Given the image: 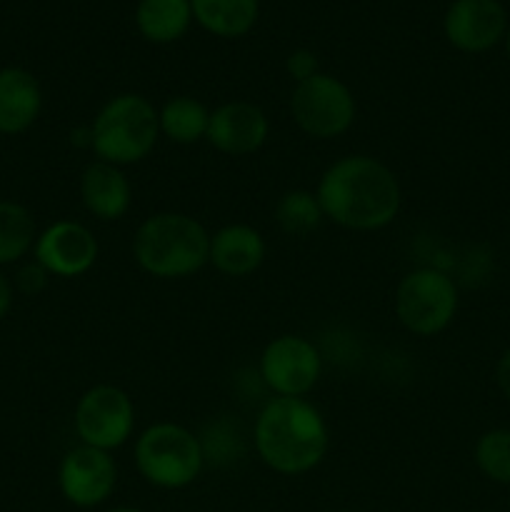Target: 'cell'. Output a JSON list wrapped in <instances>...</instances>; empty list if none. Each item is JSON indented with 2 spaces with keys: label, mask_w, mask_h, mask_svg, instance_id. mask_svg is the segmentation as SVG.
<instances>
[{
  "label": "cell",
  "mask_w": 510,
  "mask_h": 512,
  "mask_svg": "<svg viewBox=\"0 0 510 512\" xmlns=\"http://www.w3.org/2000/svg\"><path fill=\"white\" fill-rule=\"evenodd\" d=\"M105 512H145L143 508H135V505H115V508L105 510Z\"/></svg>",
  "instance_id": "27"
},
{
  "label": "cell",
  "mask_w": 510,
  "mask_h": 512,
  "mask_svg": "<svg viewBox=\"0 0 510 512\" xmlns=\"http://www.w3.org/2000/svg\"><path fill=\"white\" fill-rule=\"evenodd\" d=\"M285 73L293 78V83H303V80L313 78L320 73L318 55L308 48H298L285 58Z\"/></svg>",
  "instance_id": "23"
},
{
  "label": "cell",
  "mask_w": 510,
  "mask_h": 512,
  "mask_svg": "<svg viewBox=\"0 0 510 512\" xmlns=\"http://www.w3.org/2000/svg\"><path fill=\"white\" fill-rule=\"evenodd\" d=\"M508 13L500 0H453L445 10L443 33L460 53H485L508 33Z\"/></svg>",
  "instance_id": "12"
},
{
  "label": "cell",
  "mask_w": 510,
  "mask_h": 512,
  "mask_svg": "<svg viewBox=\"0 0 510 512\" xmlns=\"http://www.w3.org/2000/svg\"><path fill=\"white\" fill-rule=\"evenodd\" d=\"M495 383H498L500 393L510 400V348L500 355L498 365H495Z\"/></svg>",
  "instance_id": "25"
},
{
  "label": "cell",
  "mask_w": 510,
  "mask_h": 512,
  "mask_svg": "<svg viewBox=\"0 0 510 512\" xmlns=\"http://www.w3.org/2000/svg\"><path fill=\"white\" fill-rule=\"evenodd\" d=\"M115 488H118V465L113 453L78 445L60 460L58 490L65 503L73 508H100L113 498Z\"/></svg>",
  "instance_id": "10"
},
{
  "label": "cell",
  "mask_w": 510,
  "mask_h": 512,
  "mask_svg": "<svg viewBox=\"0 0 510 512\" xmlns=\"http://www.w3.org/2000/svg\"><path fill=\"white\" fill-rule=\"evenodd\" d=\"M98 240L88 225L78 220H55L40 230L33 245V258L55 278H80L98 260Z\"/></svg>",
  "instance_id": "11"
},
{
  "label": "cell",
  "mask_w": 510,
  "mask_h": 512,
  "mask_svg": "<svg viewBox=\"0 0 510 512\" xmlns=\"http://www.w3.org/2000/svg\"><path fill=\"white\" fill-rule=\"evenodd\" d=\"M268 245L263 233L248 223H228L210 233L208 265L225 278H248L265 263Z\"/></svg>",
  "instance_id": "14"
},
{
  "label": "cell",
  "mask_w": 510,
  "mask_h": 512,
  "mask_svg": "<svg viewBox=\"0 0 510 512\" xmlns=\"http://www.w3.org/2000/svg\"><path fill=\"white\" fill-rule=\"evenodd\" d=\"M13 298H15V285L10 283L8 275L0 270V320L10 313L13 308Z\"/></svg>",
  "instance_id": "26"
},
{
  "label": "cell",
  "mask_w": 510,
  "mask_h": 512,
  "mask_svg": "<svg viewBox=\"0 0 510 512\" xmlns=\"http://www.w3.org/2000/svg\"><path fill=\"white\" fill-rule=\"evenodd\" d=\"M323 220L325 215L313 190L293 188L275 203V223L290 238H308L323 225Z\"/></svg>",
  "instance_id": "21"
},
{
  "label": "cell",
  "mask_w": 510,
  "mask_h": 512,
  "mask_svg": "<svg viewBox=\"0 0 510 512\" xmlns=\"http://www.w3.org/2000/svg\"><path fill=\"white\" fill-rule=\"evenodd\" d=\"M88 128L95 158L125 168L148 158L158 145V108L140 93H120L100 105Z\"/></svg>",
  "instance_id": "4"
},
{
  "label": "cell",
  "mask_w": 510,
  "mask_h": 512,
  "mask_svg": "<svg viewBox=\"0 0 510 512\" xmlns=\"http://www.w3.org/2000/svg\"><path fill=\"white\" fill-rule=\"evenodd\" d=\"M325 220L353 233H375L395 223L403 205L400 180L373 155H343L323 170L315 188Z\"/></svg>",
  "instance_id": "1"
},
{
  "label": "cell",
  "mask_w": 510,
  "mask_h": 512,
  "mask_svg": "<svg viewBox=\"0 0 510 512\" xmlns=\"http://www.w3.org/2000/svg\"><path fill=\"white\" fill-rule=\"evenodd\" d=\"M355 115H358V103L353 90L323 70L303 83H295L290 93V118L308 138H340L353 128Z\"/></svg>",
  "instance_id": "7"
},
{
  "label": "cell",
  "mask_w": 510,
  "mask_h": 512,
  "mask_svg": "<svg viewBox=\"0 0 510 512\" xmlns=\"http://www.w3.org/2000/svg\"><path fill=\"white\" fill-rule=\"evenodd\" d=\"M80 200L93 218L113 223L130 210L133 185H130L123 168L95 158L80 173Z\"/></svg>",
  "instance_id": "15"
},
{
  "label": "cell",
  "mask_w": 510,
  "mask_h": 512,
  "mask_svg": "<svg viewBox=\"0 0 510 512\" xmlns=\"http://www.w3.org/2000/svg\"><path fill=\"white\" fill-rule=\"evenodd\" d=\"M43 110V88L30 70L0 68V135H20L35 125Z\"/></svg>",
  "instance_id": "16"
},
{
  "label": "cell",
  "mask_w": 510,
  "mask_h": 512,
  "mask_svg": "<svg viewBox=\"0 0 510 512\" xmlns=\"http://www.w3.org/2000/svg\"><path fill=\"white\" fill-rule=\"evenodd\" d=\"M210 110L193 95H173L158 108L160 135L175 145H195L208 135Z\"/></svg>",
  "instance_id": "19"
},
{
  "label": "cell",
  "mask_w": 510,
  "mask_h": 512,
  "mask_svg": "<svg viewBox=\"0 0 510 512\" xmlns=\"http://www.w3.org/2000/svg\"><path fill=\"white\" fill-rule=\"evenodd\" d=\"M270 120L260 105L250 100H228L210 110L208 140L218 153L230 158H245L253 155L268 143Z\"/></svg>",
  "instance_id": "13"
},
{
  "label": "cell",
  "mask_w": 510,
  "mask_h": 512,
  "mask_svg": "<svg viewBox=\"0 0 510 512\" xmlns=\"http://www.w3.org/2000/svg\"><path fill=\"white\" fill-rule=\"evenodd\" d=\"M135 470L158 490H183L200 478L205 468L203 443L180 423H153L135 438Z\"/></svg>",
  "instance_id": "5"
},
{
  "label": "cell",
  "mask_w": 510,
  "mask_h": 512,
  "mask_svg": "<svg viewBox=\"0 0 510 512\" xmlns=\"http://www.w3.org/2000/svg\"><path fill=\"white\" fill-rule=\"evenodd\" d=\"M210 233L198 218L178 210L148 215L133 235V258L158 280H183L208 265Z\"/></svg>",
  "instance_id": "3"
},
{
  "label": "cell",
  "mask_w": 510,
  "mask_h": 512,
  "mask_svg": "<svg viewBox=\"0 0 510 512\" xmlns=\"http://www.w3.org/2000/svg\"><path fill=\"white\" fill-rule=\"evenodd\" d=\"M253 445L265 468L298 478L318 468L328 455V420L308 398L273 395L255 418Z\"/></svg>",
  "instance_id": "2"
},
{
  "label": "cell",
  "mask_w": 510,
  "mask_h": 512,
  "mask_svg": "<svg viewBox=\"0 0 510 512\" xmlns=\"http://www.w3.org/2000/svg\"><path fill=\"white\" fill-rule=\"evenodd\" d=\"M458 285L438 268H415L395 288V318L408 333L433 338L453 323L458 313Z\"/></svg>",
  "instance_id": "6"
},
{
  "label": "cell",
  "mask_w": 510,
  "mask_h": 512,
  "mask_svg": "<svg viewBox=\"0 0 510 512\" xmlns=\"http://www.w3.org/2000/svg\"><path fill=\"white\" fill-rule=\"evenodd\" d=\"M258 375L275 398H305L323 375V355L313 340L283 333L260 353Z\"/></svg>",
  "instance_id": "9"
},
{
  "label": "cell",
  "mask_w": 510,
  "mask_h": 512,
  "mask_svg": "<svg viewBox=\"0 0 510 512\" xmlns=\"http://www.w3.org/2000/svg\"><path fill=\"white\" fill-rule=\"evenodd\" d=\"M73 428L80 445L113 453L123 448L135 433L133 398L118 385H93L75 403Z\"/></svg>",
  "instance_id": "8"
},
{
  "label": "cell",
  "mask_w": 510,
  "mask_h": 512,
  "mask_svg": "<svg viewBox=\"0 0 510 512\" xmlns=\"http://www.w3.org/2000/svg\"><path fill=\"white\" fill-rule=\"evenodd\" d=\"M193 25L190 0H140L135 8V28L148 43H178Z\"/></svg>",
  "instance_id": "18"
},
{
  "label": "cell",
  "mask_w": 510,
  "mask_h": 512,
  "mask_svg": "<svg viewBox=\"0 0 510 512\" xmlns=\"http://www.w3.org/2000/svg\"><path fill=\"white\" fill-rule=\"evenodd\" d=\"M38 225L33 213L15 200H0V268L33 253Z\"/></svg>",
  "instance_id": "20"
},
{
  "label": "cell",
  "mask_w": 510,
  "mask_h": 512,
  "mask_svg": "<svg viewBox=\"0 0 510 512\" xmlns=\"http://www.w3.org/2000/svg\"><path fill=\"white\" fill-rule=\"evenodd\" d=\"M505 50H508V58H510V28L508 33H505Z\"/></svg>",
  "instance_id": "28"
},
{
  "label": "cell",
  "mask_w": 510,
  "mask_h": 512,
  "mask_svg": "<svg viewBox=\"0 0 510 512\" xmlns=\"http://www.w3.org/2000/svg\"><path fill=\"white\" fill-rule=\"evenodd\" d=\"M475 465L488 480L500 485H510V430H488L475 443Z\"/></svg>",
  "instance_id": "22"
},
{
  "label": "cell",
  "mask_w": 510,
  "mask_h": 512,
  "mask_svg": "<svg viewBox=\"0 0 510 512\" xmlns=\"http://www.w3.org/2000/svg\"><path fill=\"white\" fill-rule=\"evenodd\" d=\"M48 278H50V275L45 273V270L40 268V265L33 260L30 265L20 268L18 278H15V288L23 290V293H28V295L40 293V290L45 288V283H48Z\"/></svg>",
  "instance_id": "24"
},
{
  "label": "cell",
  "mask_w": 510,
  "mask_h": 512,
  "mask_svg": "<svg viewBox=\"0 0 510 512\" xmlns=\"http://www.w3.org/2000/svg\"><path fill=\"white\" fill-rule=\"evenodd\" d=\"M193 20L215 38L235 40L255 28L260 0H190Z\"/></svg>",
  "instance_id": "17"
}]
</instances>
